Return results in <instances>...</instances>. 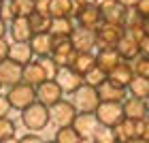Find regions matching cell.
Masks as SVG:
<instances>
[{
	"instance_id": "1",
	"label": "cell",
	"mask_w": 149,
	"mask_h": 143,
	"mask_svg": "<svg viewBox=\"0 0 149 143\" xmlns=\"http://www.w3.org/2000/svg\"><path fill=\"white\" fill-rule=\"evenodd\" d=\"M22 122L28 130L36 132V130H43V128L51 122V113H49V107H45L43 103H36L30 105L28 109L22 111Z\"/></svg>"
},
{
	"instance_id": "2",
	"label": "cell",
	"mask_w": 149,
	"mask_h": 143,
	"mask_svg": "<svg viewBox=\"0 0 149 143\" xmlns=\"http://www.w3.org/2000/svg\"><path fill=\"white\" fill-rule=\"evenodd\" d=\"M6 98H9V103H11L13 109L24 111V109H28L30 105L36 103V88H32L28 83H17V86L9 88Z\"/></svg>"
},
{
	"instance_id": "3",
	"label": "cell",
	"mask_w": 149,
	"mask_h": 143,
	"mask_svg": "<svg viewBox=\"0 0 149 143\" xmlns=\"http://www.w3.org/2000/svg\"><path fill=\"white\" fill-rule=\"evenodd\" d=\"M124 34H126L124 26L102 22L96 28V47H98V49H104V47H117V43L121 41Z\"/></svg>"
},
{
	"instance_id": "4",
	"label": "cell",
	"mask_w": 149,
	"mask_h": 143,
	"mask_svg": "<svg viewBox=\"0 0 149 143\" xmlns=\"http://www.w3.org/2000/svg\"><path fill=\"white\" fill-rule=\"evenodd\" d=\"M98 105H100V96L96 88L83 83L74 92V107H77L79 113H96Z\"/></svg>"
},
{
	"instance_id": "5",
	"label": "cell",
	"mask_w": 149,
	"mask_h": 143,
	"mask_svg": "<svg viewBox=\"0 0 149 143\" xmlns=\"http://www.w3.org/2000/svg\"><path fill=\"white\" fill-rule=\"evenodd\" d=\"M124 107L121 103H100L96 109V120L100 126H107V128H115L124 120Z\"/></svg>"
},
{
	"instance_id": "6",
	"label": "cell",
	"mask_w": 149,
	"mask_h": 143,
	"mask_svg": "<svg viewBox=\"0 0 149 143\" xmlns=\"http://www.w3.org/2000/svg\"><path fill=\"white\" fill-rule=\"evenodd\" d=\"M49 113H51V122H53L58 128L72 126L74 118L79 115L77 107H74V103H70V100H60L58 105H53V107L49 109Z\"/></svg>"
},
{
	"instance_id": "7",
	"label": "cell",
	"mask_w": 149,
	"mask_h": 143,
	"mask_svg": "<svg viewBox=\"0 0 149 143\" xmlns=\"http://www.w3.org/2000/svg\"><path fill=\"white\" fill-rule=\"evenodd\" d=\"M74 22L79 28H87V30H96L102 24V11L98 9V4H90V6H79L74 9Z\"/></svg>"
},
{
	"instance_id": "8",
	"label": "cell",
	"mask_w": 149,
	"mask_h": 143,
	"mask_svg": "<svg viewBox=\"0 0 149 143\" xmlns=\"http://www.w3.org/2000/svg\"><path fill=\"white\" fill-rule=\"evenodd\" d=\"M96 4H98V9L102 11V22L119 24V26L126 24V17H128V11L130 9H124L117 0H98Z\"/></svg>"
},
{
	"instance_id": "9",
	"label": "cell",
	"mask_w": 149,
	"mask_h": 143,
	"mask_svg": "<svg viewBox=\"0 0 149 143\" xmlns=\"http://www.w3.org/2000/svg\"><path fill=\"white\" fill-rule=\"evenodd\" d=\"M56 83L62 88L64 94H74L85 81H83V75H79L72 66H62L56 75Z\"/></svg>"
},
{
	"instance_id": "10",
	"label": "cell",
	"mask_w": 149,
	"mask_h": 143,
	"mask_svg": "<svg viewBox=\"0 0 149 143\" xmlns=\"http://www.w3.org/2000/svg\"><path fill=\"white\" fill-rule=\"evenodd\" d=\"M36 100L51 109L53 105H58L60 100H64V92H62V88L56 83V79H47L45 83H40L36 88Z\"/></svg>"
},
{
	"instance_id": "11",
	"label": "cell",
	"mask_w": 149,
	"mask_h": 143,
	"mask_svg": "<svg viewBox=\"0 0 149 143\" xmlns=\"http://www.w3.org/2000/svg\"><path fill=\"white\" fill-rule=\"evenodd\" d=\"M74 56H77V49H74L72 41L70 39H53V51L51 58L58 62V66H70Z\"/></svg>"
},
{
	"instance_id": "12",
	"label": "cell",
	"mask_w": 149,
	"mask_h": 143,
	"mask_svg": "<svg viewBox=\"0 0 149 143\" xmlns=\"http://www.w3.org/2000/svg\"><path fill=\"white\" fill-rule=\"evenodd\" d=\"M24 79V66L13 62L11 58H6L4 62H0V83L6 88H13L17 83H22Z\"/></svg>"
},
{
	"instance_id": "13",
	"label": "cell",
	"mask_w": 149,
	"mask_h": 143,
	"mask_svg": "<svg viewBox=\"0 0 149 143\" xmlns=\"http://www.w3.org/2000/svg\"><path fill=\"white\" fill-rule=\"evenodd\" d=\"M9 34L13 43H30V39L34 36V30L30 26V17H15L9 24Z\"/></svg>"
},
{
	"instance_id": "14",
	"label": "cell",
	"mask_w": 149,
	"mask_h": 143,
	"mask_svg": "<svg viewBox=\"0 0 149 143\" xmlns=\"http://www.w3.org/2000/svg\"><path fill=\"white\" fill-rule=\"evenodd\" d=\"M98 120H96V113H79L72 122V128L79 132L81 139H92L94 132L98 130Z\"/></svg>"
},
{
	"instance_id": "15",
	"label": "cell",
	"mask_w": 149,
	"mask_h": 143,
	"mask_svg": "<svg viewBox=\"0 0 149 143\" xmlns=\"http://www.w3.org/2000/svg\"><path fill=\"white\" fill-rule=\"evenodd\" d=\"M98 96H100V103H124L128 98V90L117 86V83H113L111 79H107L98 88Z\"/></svg>"
},
{
	"instance_id": "16",
	"label": "cell",
	"mask_w": 149,
	"mask_h": 143,
	"mask_svg": "<svg viewBox=\"0 0 149 143\" xmlns=\"http://www.w3.org/2000/svg\"><path fill=\"white\" fill-rule=\"evenodd\" d=\"M70 41L77 51H94L96 49V30H87V28H79L77 26Z\"/></svg>"
},
{
	"instance_id": "17",
	"label": "cell",
	"mask_w": 149,
	"mask_h": 143,
	"mask_svg": "<svg viewBox=\"0 0 149 143\" xmlns=\"http://www.w3.org/2000/svg\"><path fill=\"white\" fill-rule=\"evenodd\" d=\"M115 49H117V53L121 56V60H126V62H134V60L141 56V41L134 39V36H130L126 32Z\"/></svg>"
},
{
	"instance_id": "18",
	"label": "cell",
	"mask_w": 149,
	"mask_h": 143,
	"mask_svg": "<svg viewBox=\"0 0 149 143\" xmlns=\"http://www.w3.org/2000/svg\"><path fill=\"white\" fill-rule=\"evenodd\" d=\"M134 77H136V73H134V66H132V62H126V60H121V62L115 66V71L109 73V79L113 81V83L126 88V90H128V86L132 83Z\"/></svg>"
},
{
	"instance_id": "19",
	"label": "cell",
	"mask_w": 149,
	"mask_h": 143,
	"mask_svg": "<svg viewBox=\"0 0 149 143\" xmlns=\"http://www.w3.org/2000/svg\"><path fill=\"white\" fill-rule=\"evenodd\" d=\"M119 62H121V56L117 53L115 47H104V49H98V53H96V66L102 69L107 75L115 71V66Z\"/></svg>"
},
{
	"instance_id": "20",
	"label": "cell",
	"mask_w": 149,
	"mask_h": 143,
	"mask_svg": "<svg viewBox=\"0 0 149 143\" xmlns=\"http://www.w3.org/2000/svg\"><path fill=\"white\" fill-rule=\"evenodd\" d=\"M121 107H124V115L130 120H145L147 118V105L143 98H136V96L128 94V98L121 103Z\"/></svg>"
},
{
	"instance_id": "21",
	"label": "cell",
	"mask_w": 149,
	"mask_h": 143,
	"mask_svg": "<svg viewBox=\"0 0 149 143\" xmlns=\"http://www.w3.org/2000/svg\"><path fill=\"white\" fill-rule=\"evenodd\" d=\"M45 81H47V75L43 71V66L38 64V60H32L30 64L24 66V79H22V83H28L32 88H38L40 83H45Z\"/></svg>"
},
{
	"instance_id": "22",
	"label": "cell",
	"mask_w": 149,
	"mask_h": 143,
	"mask_svg": "<svg viewBox=\"0 0 149 143\" xmlns=\"http://www.w3.org/2000/svg\"><path fill=\"white\" fill-rule=\"evenodd\" d=\"M30 47H32V51H34V56L49 58L51 51H53V36L49 32H45V34H34L30 39Z\"/></svg>"
},
{
	"instance_id": "23",
	"label": "cell",
	"mask_w": 149,
	"mask_h": 143,
	"mask_svg": "<svg viewBox=\"0 0 149 143\" xmlns=\"http://www.w3.org/2000/svg\"><path fill=\"white\" fill-rule=\"evenodd\" d=\"M74 22L72 17H60V19H51V30L49 34L53 39H70L72 32H74Z\"/></svg>"
},
{
	"instance_id": "24",
	"label": "cell",
	"mask_w": 149,
	"mask_h": 143,
	"mask_svg": "<svg viewBox=\"0 0 149 143\" xmlns=\"http://www.w3.org/2000/svg\"><path fill=\"white\" fill-rule=\"evenodd\" d=\"M9 58L13 60V62L17 64H30L32 58H34V51H32L30 43H11V51H9Z\"/></svg>"
},
{
	"instance_id": "25",
	"label": "cell",
	"mask_w": 149,
	"mask_h": 143,
	"mask_svg": "<svg viewBox=\"0 0 149 143\" xmlns=\"http://www.w3.org/2000/svg\"><path fill=\"white\" fill-rule=\"evenodd\" d=\"M70 66L79 75H87L94 66H96V53L94 51H77V56H74Z\"/></svg>"
},
{
	"instance_id": "26",
	"label": "cell",
	"mask_w": 149,
	"mask_h": 143,
	"mask_svg": "<svg viewBox=\"0 0 149 143\" xmlns=\"http://www.w3.org/2000/svg\"><path fill=\"white\" fill-rule=\"evenodd\" d=\"M74 2L72 0H51L49 2V17L60 19V17H74Z\"/></svg>"
},
{
	"instance_id": "27",
	"label": "cell",
	"mask_w": 149,
	"mask_h": 143,
	"mask_svg": "<svg viewBox=\"0 0 149 143\" xmlns=\"http://www.w3.org/2000/svg\"><path fill=\"white\" fill-rule=\"evenodd\" d=\"M113 130H115V137H117L119 143H128V141H132V139L139 137V135H136V122L130 120V118H124Z\"/></svg>"
},
{
	"instance_id": "28",
	"label": "cell",
	"mask_w": 149,
	"mask_h": 143,
	"mask_svg": "<svg viewBox=\"0 0 149 143\" xmlns=\"http://www.w3.org/2000/svg\"><path fill=\"white\" fill-rule=\"evenodd\" d=\"M128 94L130 96H136V98H149V79H145V77H134L132 79V83L128 86Z\"/></svg>"
},
{
	"instance_id": "29",
	"label": "cell",
	"mask_w": 149,
	"mask_h": 143,
	"mask_svg": "<svg viewBox=\"0 0 149 143\" xmlns=\"http://www.w3.org/2000/svg\"><path fill=\"white\" fill-rule=\"evenodd\" d=\"M30 26L34 30V34H45L51 30V17L49 15H40V13H32L30 15Z\"/></svg>"
},
{
	"instance_id": "30",
	"label": "cell",
	"mask_w": 149,
	"mask_h": 143,
	"mask_svg": "<svg viewBox=\"0 0 149 143\" xmlns=\"http://www.w3.org/2000/svg\"><path fill=\"white\" fill-rule=\"evenodd\" d=\"M109 79V75H107L102 69H98V66H94V69L87 73V75H83V81H85V86H92V88H98L104 83V81Z\"/></svg>"
},
{
	"instance_id": "31",
	"label": "cell",
	"mask_w": 149,
	"mask_h": 143,
	"mask_svg": "<svg viewBox=\"0 0 149 143\" xmlns=\"http://www.w3.org/2000/svg\"><path fill=\"white\" fill-rule=\"evenodd\" d=\"M53 141H56V143H79L81 137H79V132L74 130L72 126H64V128H58V130H56Z\"/></svg>"
},
{
	"instance_id": "32",
	"label": "cell",
	"mask_w": 149,
	"mask_h": 143,
	"mask_svg": "<svg viewBox=\"0 0 149 143\" xmlns=\"http://www.w3.org/2000/svg\"><path fill=\"white\" fill-rule=\"evenodd\" d=\"M13 9H15V17H30L34 13V0H11Z\"/></svg>"
},
{
	"instance_id": "33",
	"label": "cell",
	"mask_w": 149,
	"mask_h": 143,
	"mask_svg": "<svg viewBox=\"0 0 149 143\" xmlns=\"http://www.w3.org/2000/svg\"><path fill=\"white\" fill-rule=\"evenodd\" d=\"M92 139H94V143H119L117 137H115V130L107 126H98V130L94 132Z\"/></svg>"
},
{
	"instance_id": "34",
	"label": "cell",
	"mask_w": 149,
	"mask_h": 143,
	"mask_svg": "<svg viewBox=\"0 0 149 143\" xmlns=\"http://www.w3.org/2000/svg\"><path fill=\"white\" fill-rule=\"evenodd\" d=\"M38 64L43 66V71H45V75H47V79H56V75H58V71H60V66H58V62L53 60L51 56L49 58H38Z\"/></svg>"
},
{
	"instance_id": "35",
	"label": "cell",
	"mask_w": 149,
	"mask_h": 143,
	"mask_svg": "<svg viewBox=\"0 0 149 143\" xmlns=\"http://www.w3.org/2000/svg\"><path fill=\"white\" fill-rule=\"evenodd\" d=\"M15 137V122L11 118H0V141Z\"/></svg>"
},
{
	"instance_id": "36",
	"label": "cell",
	"mask_w": 149,
	"mask_h": 143,
	"mask_svg": "<svg viewBox=\"0 0 149 143\" xmlns=\"http://www.w3.org/2000/svg\"><path fill=\"white\" fill-rule=\"evenodd\" d=\"M132 66H134V73H136L139 77H145V79H149V58L139 56V58L132 62Z\"/></svg>"
},
{
	"instance_id": "37",
	"label": "cell",
	"mask_w": 149,
	"mask_h": 143,
	"mask_svg": "<svg viewBox=\"0 0 149 143\" xmlns=\"http://www.w3.org/2000/svg\"><path fill=\"white\" fill-rule=\"evenodd\" d=\"M0 19H4L9 24L15 19V9H13L11 0H0Z\"/></svg>"
},
{
	"instance_id": "38",
	"label": "cell",
	"mask_w": 149,
	"mask_h": 143,
	"mask_svg": "<svg viewBox=\"0 0 149 143\" xmlns=\"http://www.w3.org/2000/svg\"><path fill=\"white\" fill-rule=\"evenodd\" d=\"M136 122V135L143 139H149V115L145 120H134Z\"/></svg>"
},
{
	"instance_id": "39",
	"label": "cell",
	"mask_w": 149,
	"mask_h": 143,
	"mask_svg": "<svg viewBox=\"0 0 149 143\" xmlns=\"http://www.w3.org/2000/svg\"><path fill=\"white\" fill-rule=\"evenodd\" d=\"M11 103H9V98H6V94H0V118H9V113H11Z\"/></svg>"
},
{
	"instance_id": "40",
	"label": "cell",
	"mask_w": 149,
	"mask_h": 143,
	"mask_svg": "<svg viewBox=\"0 0 149 143\" xmlns=\"http://www.w3.org/2000/svg\"><path fill=\"white\" fill-rule=\"evenodd\" d=\"M49 2H51V0H34V13L49 15Z\"/></svg>"
},
{
	"instance_id": "41",
	"label": "cell",
	"mask_w": 149,
	"mask_h": 143,
	"mask_svg": "<svg viewBox=\"0 0 149 143\" xmlns=\"http://www.w3.org/2000/svg\"><path fill=\"white\" fill-rule=\"evenodd\" d=\"M9 51H11V43L6 39H0V62H4L9 58Z\"/></svg>"
},
{
	"instance_id": "42",
	"label": "cell",
	"mask_w": 149,
	"mask_h": 143,
	"mask_svg": "<svg viewBox=\"0 0 149 143\" xmlns=\"http://www.w3.org/2000/svg\"><path fill=\"white\" fill-rule=\"evenodd\" d=\"M17 143H45V141L40 139V137H38L36 132H28V135H24V137L19 139Z\"/></svg>"
},
{
	"instance_id": "43",
	"label": "cell",
	"mask_w": 149,
	"mask_h": 143,
	"mask_svg": "<svg viewBox=\"0 0 149 143\" xmlns=\"http://www.w3.org/2000/svg\"><path fill=\"white\" fill-rule=\"evenodd\" d=\"M136 11L143 15L145 19L149 17V0H139V4H136Z\"/></svg>"
},
{
	"instance_id": "44",
	"label": "cell",
	"mask_w": 149,
	"mask_h": 143,
	"mask_svg": "<svg viewBox=\"0 0 149 143\" xmlns=\"http://www.w3.org/2000/svg\"><path fill=\"white\" fill-rule=\"evenodd\" d=\"M141 56L149 58V34H145L143 39H141Z\"/></svg>"
},
{
	"instance_id": "45",
	"label": "cell",
	"mask_w": 149,
	"mask_h": 143,
	"mask_svg": "<svg viewBox=\"0 0 149 143\" xmlns=\"http://www.w3.org/2000/svg\"><path fill=\"white\" fill-rule=\"evenodd\" d=\"M117 2L124 6V9H136V4H139V0H117Z\"/></svg>"
},
{
	"instance_id": "46",
	"label": "cell",
	"mask_w": 149,
	"mask_h": 143,
	"mask_svg": "<svg viewBox=\"0 0 149 143\" xmlns=\"http://www.w3.org/2000/svg\"><path fill=\"white\" fill-rule=\"evenodd\" d=\"M72 2H74V6L79 9V6H90V4H96L98 0H72Z\"/></svg>"
},
{
	"instance_id": "47",
	"label": "cell",
	"mask_w": 149,
	"mask_h": 143,
	"mask_svg": "<svg viewBox=\"0 0 149 143\" xmlns=\"http://www.w3.org/2000/svg\"><path fill=\"white\" fill-rule=\"evenodd\" d=\"M6 32H9V22L0 19V39H4V36H6Z\"/></svg>"
},
{
	"instance_id": "48",
	"label": "cell",
	"mask_w": 149,
	"mask_h": 143,
	"mask_svg": "<svg viewBox=\"0 0 149 143\" xmlns=\"http://www.w3.org/2000/svg\"><path fill=\"white\" fill-rule=\"evenodd\" d=\"M128 143H149V139H143V137H136V139H132V141H128Z\"/></svg>"
},
{
	"instance_id": "49",
	"label": "cell",
	"mask_w": 149,
	"mask_h": 143,
	"mask_svg": "<svg viewBox=\"0 0 149 143\" xmlns=\"http://www.w3.org/2000/svg\"><path fill=\"white\" fill-rule=\"evenodd\" d=\"M19 139L17 137H11V139H4V141H0V143H17Z\"/></svg>"
},
{
	"instance_id": "50",
	"label": "cell",
	"mask_w": 149,
	"mask_h": 143,
	"mask_svg": "<svg viewBox=\"0 0 149 143\" xmlns=\"http://www.w3.org/2000/svg\"><path fill=\"white\" fill-rule=\"evenodd\" d=\"M145 32H147V34H149V17L145 19Z\"/></svg>"
},
{
	"instance_id": "51",
	"label": "cell",
	"mask_w": 149,
	"mask_h": 143,
	"mask_svg": "<svg viewBox=\"0 0 149 143\" xmlns=\"http://www.w3.org/2000/svg\"><path fill=\"white\" fill-rule=\"evenodd\" d=\"M79 143H94V139H81Z\"/></svg>"
},
{
	"instance_id": "52",
	"label": "cell",
	"mask_w": 149,
	"mask_h": 143,
	"mask_svg": "<svg viewBox=\"0 0 149 143\" xmlns=\"http://www.w3.org/2000/svg\"><path fill=\"white\" fill-rule=\"evenodd\" d=\"M145 105H147V115H149V98H145Z\"/></svg>"
},
{
	"instance_id": "53",
	"label": "cell",
	"mask_w": 149,
	"mask_h": 143,
	"mask_svg": "<svg viewBox=\"0 0 149 143\" xmlns=\"http://www.w3.org/2000/svg\"><path fill=\"white\" fill-rule=\"evenodd\" d=\"M45 143H56V141H53V139H51V141H45Z\"/></svg>"
},
{
	"instance_id": "54",
	"label": "cell",
	"mask_w": 149,
	"mask_h": 143,
	"mask_svg": "<svg viewBox=\"0 0 149 143\" xmlns=\"http://www.w3.org/2000/svg\"><path fill=\"white\" fill-rule=\"evenodd\" d=\"M0 88H2V83H0Z\"/></svg>"
}]
</instances>
